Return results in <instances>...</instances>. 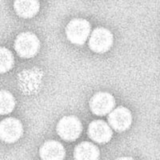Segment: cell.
<instances>
[{
	"mask_svg": "<svg viewBox=\"0 0 160 160\" xmlns=\"http://www.w3.org/2000/svg\"><path fill=\"white\" fill-rule=\"evenodd\" d=\"M15 106L14 96L9 91L0 90V115H8L12 112Z\"/></svg>",
	"mask_w": 160,
	"mask_h": 160,
	"instance_id": "12",
	"label": "cell"
},
{
	"mask_svg": "<svg viewBox=\"0 0 160 160\" xmlns=\"http://www.w3.org/2000/svg\"><path fill=\"white\" fill-rule=\"evenodd\" d=\"M14 8L17 15L24 18H32L38 14L40 9V3L37 1H16Z\"/></svg>",
	"mask_w": 160,
	"mask_h": 160,
	"instance_id": "11",
	"label": "cell"
},
{
	"mask_svg": "<svg viewBox=\"0 0 160 160\" xmlns=\"http://www.w3.org/2000/svg\"><path fill=\"white\" fill-rule=\"evenodd\" d=\"M40 48L38 37L31 32H23L18 35L15 42L17 54L23 58H30L37 55Z\"/></svg>",
	"mask_w": 160,
	"mask_h": 160,
	"instance_id": "2",
	"label": "cell"
},
{
	"mask_svg": "<svg viewBox=\"0 0 160 160\" xmlns=\"http://www.w3.org/2000/svg\"><path fill=\"white\" fill-rule=\"evenodd\" d=\"M82 126L80 120L75 116H65L57 125V132L63 140L72 142L80 136Z\"/></svg>",
	"mask_w": 160,
	"mask_h": 160,
	"instance_id": "3",
	"label": "cell"
},
{
	"mask_svg": "<svg viewBox=\"0 0 160 160\" xmlns=\"http://www.w3.org/2000/svg\"><path fill=\"white\" fill-rule=\"evenodd\" d=\"M108 119L110 127L118 132L129 129L132 122L131 111L124 107H118L113 109L109 113Z\"/></svg>",
	"mask_w": 160,
	"mask_h": 160,
	"instance_id": "7",
	"label": "cell"
},
{
	"mask_svg": "<svg viewBox=\"0 0 160 160\" xmlns=\"http://www.w3.org/2000/svg\"><path fill=\"white\" fill-rule=\"evenodd\" d=\"M112 130L102 120H95L88 127V135L90 138L98 143H107L112 138Z\"/></svg>",
	"mask_w": 160,
	"mask_h": 160,
	"instance_id": "8",
	"label": "cell"
},
{
	"mask_svg": "<svg viewBox=\"0 0 160 160\" xmlns=\"http://www.w3.org/2000/svg\"><path fill=\"white\" fill-rule=\"evenodd\" d=\"M40 157L42 160H63L66 151L63 146L55 140L48 141L39 150Z\"/></svg>",
	"mask_w": 160,
	"mask_h": 160,
	"instance_id": "9",
	"label": "cell"
},
{
	"mask_svg": "<svg viewBox=\"0 0 160 160\" xmlns=\"http://www.w3.org/2000/svg\"><path fill=\"white\" fill-rule=\"evenodd\" d=\"M99 150L90 142H83L77 145L74 151L75 160H98Z\"/></svg>",
	"mask_w": 160,
	"mask_h": 160,
	"instance_id": "10",
	"label": "cell"
},
{
	"mask_svg": "<svg viewBox=\"0 0 160 160\" xmlns=\"http://www.w3.org/2000/svg\"><path fill=\"white\" fill-rule=\"evenodd\" d=\"M113 44V35L108 29L98 28L91 33L89 48L94 52L105 53L111 49Z\"/></svg>",
	"mask_w": 160,
	"mask_h": 160,
	"instance_id": "4",
	"label": "cell"
},
{
	"mask_svg": "<svg viewBox=\"0 0 160 160\" xmlns=\"http://www.w3.org/2000/svg\"><path fill=\"white\" fill-rule=\"evenodd\" d=\"M115 100L114 97L107 92H98L91 98L90 108L95 115L103 116L114 109Z\"/></svg>",
	"mask_w": 160,
	"mask_h": 160,
	"instance_id": "6",
	"label": "cell"
},
{
	"mask_svg": "<svg viewBox=\"0 0 160 160\" xmlns=\"http://www.w3.org/2000/svg\"><path fill=\"white\" fill-rule=\"evenodd\" d=\"M14 63L15 58L12 52L6 48H0V74L8 72Z\"/></svg>",
	"mask_w": 160,
	"mask_h": 160,
	"instance_id": "13",
	"label": "cell"
},
{
	"mask_svg": "<svg viewBox=\"0 0 160 160\" xmlns=\"http://www.w3.org/2000/svg\"><path fill=\"white\" fill-rule=\"evenodd\" d=\"M23 129L19 120L7 118L0 122V139L8 143L18 141L22 135Z\"/></svg>",
	"mask_w": 160,
	"mask_h": 160,
	"instance_id": "5",
	"label": "cell"
},
{
	"mask_svg": "<svg viewBox=\"0 0 160 160\" xmlns=\"http://www.w3.org/2000/svg\"><path fill=\"white\" fill-rule=\"evenodd\" d=\"M117 160H135L134 158H130V157H122V158H119Z\"/></svg>",
	"mask_w": 160,
	"mask_h": 160,
	"instance_id": "14",
	"label": "cell"
},
{
	"mask_svg": "<svg viewBox=\"0 0 160 160\" xmlns=\"http://www.w3.org/2000/svg\"><path fill=\"white\" fill-rule=\"evenodd\" d=\"M91 24L83 18L71 20L66 28L68 40L75 45H82L87 42L91 34Z\"/></svg>",
	"mask_w": 160,
	"mask_h": 160,
	"instance_id": "1",
	"label": "cell"
}]
</instances>
